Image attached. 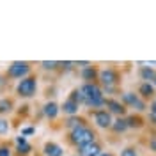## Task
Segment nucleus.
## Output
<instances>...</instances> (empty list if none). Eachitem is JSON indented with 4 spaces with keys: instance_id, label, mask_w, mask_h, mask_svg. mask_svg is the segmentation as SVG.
<instances>
[{
    "instance_id": "obj_24",
    "label": "nucleus",
    "mask_w": 156,
    "mask_h": 156,
    "mask_svg": "<svg viewBox=\"0 0 156 156\" xmlns=\"http://www.w3.org/2000/svg\"><path fill=\"white\" fill-rule=\"evenodd\" d=\"M41 66H43V68L44 69H55L58 66V62H55V60H44V62H41Z\"/></svg>"
},
{
    "instance_id": "obj_25",
    "label": "nucleus",
    "mask_w": 156,
    "mask_h": 156,
    "mask_svg": "<svg viewBox=\"0 0 156 156\" xmlns=\"http://www.w3.org/2000/svg\"><path fill=\"white\" fill-rule=\"evenodd\" d=\"M34 131H36V129H34L32 126H29V128H23V129H21V136H29V135H32Z\"/></svg>"
},
{
    "instance_id": "obj_16",
    "label": "nucleus",
    "mask_w": 156,
    "mask_h": 156,
    "mask_svg": "<svg viewBox=\"0 0 156 156\" xmlns=\"http://www.w3.org/2000/svg\"><path fill=\"white\" fill-rule=\"evenodd\" d=\"M83 124H85V122H83V119H80V117H76V115L69 117L68 121H66V128H68L69 131H73V129H76V128L83 126Z\"/></svg>"
},
{
    "instance_id": "obj_31",
    "label": "nucleus",
    "mask_w": 156,
    "mask_h": 156,
    "mask_svg": "<svg viewBox=\"0 0 156 156\" xmlns=\"http://www.w3.org/2000/svg\"><path fill=\"white\" fill-rule=\"evenodd\" d=\"M151 119H153V122H156V117L154 115H151Z\"/></svg>"
},
{
    "instance_id": "obj_6",
    "label": "nucleus",
    "mask_w": 156,
    "mask_h": 156,
    "mask_svg": "<svg viewBox=\"0 0 156 156\" xmlns=\"http://www.w3.org/2000/svg\"><path fill=\"white\" fill-rule=\"evenodd\" d=\"M98 80H99L107 89H112L114 85H115V82H117V73L112 68H105V69H101V71L98 73Z\"/></svg>"
},
{
    "instance_id": "obj_9",
    "label": "nucleus",
    "mask_w": 156,
    "mask_h": 156,
    "mask_svg": "<svg viewBox=\"0 0 156 156\" xmlns=\"http://www.w3.org/2000/svg\"><path fill=\"white\" fill-rule=\"evenodd\" d=\"M101 154V147L98 142H90L85 146L78 147V156H99Z\"/></svg>"
},
{
    "instance_id": "obj_17",
    "label": "nucleus",
    "mask_w": 156,
    "mask_h": 156,
    "mask_svg": "<svg viewBox=\"0 0 156 156\" xmlns=\"http://www.w3.org/2000/svg\"><path fill=\"white\" fill-rule=\"evenodd\" d=\"M140 76H142V80H146V82H153L156 76V71L153 68H149V66H144V68L140 69Z\"/></svg>"
},
{
    "instance_id": "obj_20",
    "label": "nucleus",
    "mask_w": 156,
    "mask_h": 156,
    "mask_svg": "<svg viewBox=\"0 0 156 156\" xmlns=\"http://www.w3.org/2000/svg\"><path fill=\"white\" fill-rule=\"evenodd\" d=\"M9 122L7 119H0V135H7L9 133Z\"/></svg>"
},
{
    "instance_id": "obj_22",
    "label": "nucleus",
    "mask_w": 156,
    "mask_h": 156,
    "mask_svg": "<svg viewBox=\"0 0 156 156\" xmlns=\"http://www.w3.org/2000/svg\"><path fill=\"white\" fill-rule=\"evenodd\" d=\"M126 121H128V126H129V128H133V126H140V124H142V121H140V117H135V115L128 117Z\"/></svg>"
},
{
    "instance_id": "obj_12",
    "label": "nucleus",
    "mask_w": 156,
    "mask_h": 156,
    "mask_svg": "<svg viewBox=\"0 0 156 156\" xmlns=\"http://www.w3.org/2000/svg\"><path fill=\"white\" fill-rule=\"evenodd\" d=\"M58 105L55 103V101H48L46 105H44V108H43V112H44V115L48 117V119H55V117L58 115Z\"/></svg>"
},
{
    "instance_id": "obj_4",
    "label": "nucleus",
    "mask_w": 156,
    "mask_h": 156,
    "mask_svg": "<svg viewBox=\"0 0 156 156\" xmlns=\"http://www.w3.org/2000/svg\"><path fill=\"white\" fill-rule=\"evenodd\" d=\"M92 119H94L96 126H98V128H103V129L112 128V124H114L112 114H110L108 110H96V112L92 114Z\"/></svg>"
},
{
    "instance_id": "obj_5",
    "label": "nucleus",
    "mask_w": 156,
    "mask_h": 156,
    "mask_svg": "<svg viewBox=\"0 0 156 156\" xmlns=\"http://www.w3.org/2000/svg\"><path fill=\"white\" fill-rule=\"evenodd\" d=\"M29 71H30V66H29V62H20V60H16V62H12L9 66V76L11 78H27V75H29Z\"/></svg>"
},
{
    "instance_id": "obj_19",
    "label": "nucleus",
    "mask_w": 156,
    "mask_h": 156,
    "mask_svg": "<svg viewBox=\"0 0 156 156\" xmlns=\"http://www.w3.org/2000/svg\"><path fill=\"white\" fill-rule=\"evenodd\" d=\"M12 110V101L7 99V98H4V99H0V114H7Z\"/></svg>"
},
{
    "instance_id": "obj_7",
    "label": "nucleus",
    "mask_w": 156,
    "mask_h": 156,
    "mask_svg": "<svg viewBox=\"0 0 156 156\" xmlns=\"http://www.w3.org/2000/svg\"><path fill=\"white\" fill-rule=\"evenodd\" d=\"M122 101H124V107H126V105L128 107H133V108H136L138 112L146 110V103L136 96V94H133V92H124V94H122Z\"/></svg>"
},
{
    "instance_id": "obj_8",
    "label": "nucleus",
    "mask_w": 156,
    "mask_h": 156,
    "mask_svg": "<svg viewBox=\"0 0 156 156\" xmlns=\"http://www.w3.org/2000/svg\"><path fill=\"white\" fill-rule=\"evenodd\" d=\"M105 107L110 114H114V115H124L126 114V107H124V103H121V101H117V99H105Z\"/></svg>"
},
{
    "instance_id": "obj_21",
    "label": "nucleus",
    "mask_w": 156,
    "mask_h": 156,
    "mask_svg": "<svg viewBox=\"0 0 156 156\" xmlns=\"http://www.w3.org/2000/svg\"><path fill=\"white\" fill-rule=\"evenodd\" d=\"M16 146H18V153L20 154H29L30 151H32L30 144H27V142H25V144H16Z\"/></svg>"
},
{
    "instance_id": "obj_23",
    "label": "nucleus",
    "mask_w": 156,
    "mask_h": 156,
    "mask_svg": "<svg viewBox=\"0 0 156 156\" xmlns=\"http://www.w3.org/2000/svg\"><path fill=\"white\" fill-rule=\"evenodd\" d=\"M121 156H138V153L135 151V147H124L121 151Z\"/></svg>"
},
{
    "instance_id": "obj_3",
    "label": "nucleus",
    "mask_w": 156,
    "mask_h": 156,
    "mask_svg": "<svg viewBox=\"0 0 156 156\" xmlns=\"http://www.w3.org/2000/svg\"><path fill=\"white\" fill-rule=\"evenodd\" d=\"M36 89H37V80L34 76H27L18 82L16 90H18V94L21 98H32L36 94Z\"/></svg>"
},
{
    "instance_id": "obj_13",
    "label": "nucleus",
    "mask_w": 156,
    "mask_h": 156,
    "mask_svg": "<svg viewBox=\"0 0 156 156\" xmlns=\"http://www.w3.org/2000/svg\"><path fill=\"white\" fill-rule=\"evenodd\" d=\"M138 94H140L142 98H153L154 96V85L149 83V82L140 83V87H138Z\"/></svg>"
},
{
    "instance_id": "obj_15",
    "label": "nucleus",
    "mask_w": 156,
    "mask_h": 156,
    "mask_svg": "<svg viewBox=\"0 0 156 156\" xmlns=\"http://www.w3.org/2000/svg\"><path fill=\"white\" fill-rule=\"evenodd\" d=\"M128 121L124 119V117H119V119H115L114 121V124H112V129L115 131V133H122V131H126L128 129Z\"/></svg>"
},
{
    "instance_id": "obj_30",
    "label": "nucleus",
    "mask_w": 156,
    "mask_h": 156,
    "mask_svg": "<svg viewBox=\"0 0 156 156\" xmlns=\"http://www.w3.org/2000/svg\"><path fill=\"white\" fill-rule=\"evenodd\" d=\"M151 83H153V85H154V87H156V76H154V80H153V82H151Z\"/></svg>"
},
{
    "instance_id": "obj_10",
    "label": "nucleus",
    "mask_w": 156,
    "mask_h": 156,
    "mask_svg": "<svg viewBox=\"0 0 156 156\" xmlns=\"http://www.w3.org/2000/svg\"><path fill=\"white\" fill-rule=\"evenodd\" d=\"M43 153L46 156H64V149L55 142H46L43 147Z\"/></svg>"
},
{
    "instance_id": "obj_14",
    "label": "nucleus",
    "mask_w": 156,
    "mask_h": 156,
    "mask_svg": "<svg viewBox=\"0 0 156 156\" xmlns=\"http://www.w3.org/2000/svg\"><path fill=\"white\" fill-rule=\"evenodd\" d=\"M98 73H99V71H96L92 66H89V68H83V71H82V78L87 80V83H92V80H96L98 78Z\"/></svg>"
},
{
    "instance_id": "obj_27",
    "label": "nucleus",
    "mask_w": 156,
    "mask_h": 156,
    "mask_svg": "<svg viewBox=\"0 0 156 156\" xmlns=\"http://www.w3.org/2000/svg\"><path fill=\"white\" fill-rule=\"evenodd\" d=\"M149 149H151V151H156V138L149 140Z\"/></svg>"
},
{
    "instance_id": "obj_2",
    "label": "nucleus",
    "mask_w": 156,
    "mask_h": 156,
    "mask_svg": "<svg viewBox=\"0 0 156 156\" xmlns=\"http://www.w3.org/2000/svg\"><path fill=\"white\" fill-rule=\"evenodd\" d=\"M94 138H96L94 131H92L90 128H87L85 124L80 126V128H76V129H73V131H69V140H71L76 147L85 146V144H90V142H94Z\"/></svg>"
},
{
    "instance_id": "obj_33",
    "label": "nucleus",
    "mask_w": 156,
    "mask_h": 156,
    "mask_svg": "<svg viewBox=\"0 0 156 156\" xmlns=\"http://www.w3.org/2000/svg\"><path fill=\"white\" fill-rule=\"evenodd\" d=\"M76 156H78V154H76Z\"/></svg>"
},
{
    "instance_id": "obj_18",
    "label": "nucleus",
    "mask_w": 156,
    "mask_h": 156,
    "mask_svg": "<svg viewBox=\"0 0 156 156\" xmlns=\"http://www.w3.org/2000/svg\"><path fill=\"white\" fill-rule=\"evenodd\" d=\"M69 99H73V101L78 103V105H85V98H83V94H82L80 89H75V90L69 94Z\"/></svg>"
},
{
    "instance_id": "obj_32",
    "label": "nucleus",
    "mask_w": 156,
    "mask_h": 156,
    "mask_svg": "<svg viewBox=\"0 0 156 156\" xmlns=\"http://www.w3.org/2000/svg\"><path fill=\"white\" fill-rule=\"evenodd\" d=\"M0 83H2V76H0Z\"/></svg>"
},
{
    "instance_id": "obj_11",
    "label": "nucleus",
    "mask_w": 156,
    "mask_h": 156,
    "mask_svg": "<svg viewBox=\"0 0 156 156\" xmlns=\"http://www.w3.org/2000/svg\"><path fill=\"white\" fill-rule=\"evenodd\" d=\"M60 110L64 112V114H68L69 117H73V115H78V110H80V105L78 103H75L73 99H66L64 103H62V107H60Z\"/></svg>"
},
{
    "instance_id": "obj_26",
    "label": "nucleus",
    "mask_w": 156,
    "mask_h": 156,
    "mask_svg": "<svg viewBox=\"0 0 156 156\" xmlns=\"http://www.w3.org/2000/svg\"><path fill=\"white\" fill-rule=\"evenodd\" d=\"M9 154H11L9 147H0V156H9Z\"/></svg>"
},
{
    "instance_id": "obj_29",
    "label": "nucleus",
    "mask_w": 156,
    "mask_h": 156,
    "mask_svg": "<svg viewBox=\"0 0 156 156\" xmlns=\"http://www.w3.org/2000/svg\"><path fill=\"white\" fill-rule=\"evenodd\" d=\"M99 156H114V154H112V153H101Z\"/></svg>"
},
{
    "instance_id": "obj_28",
    "label": "nucleus",
    "mask_w": 156,
    "mask_h": 156,
    "mask_svg": "<svg viewBox=\"0 0 156 156\" xmlns=\"http://www.w3.org/2000/svg\"><path fill=\"white\" fill-rule=\"evenodd\" d=\"M151 115H154L156 117V99L151 103Z\"/></svg>"
},
{
    "instance_id": "obj_1",
    "label": "nucleus",
    "mask_w": 156,
    "mask_h": 156,
    "mask_svg": "<svg viewBox=\"0 0 156 156\" xmlns=\"http://www.w3.org/2000/svg\"><path fill=\"white\" fill-rule=\"evenodd\" d=\"M82 94L85 98V105L89 108H101L105 107V98H103V90L98 87L96 83H83L82 87Z\"/></svg>"
}]
</instances>
